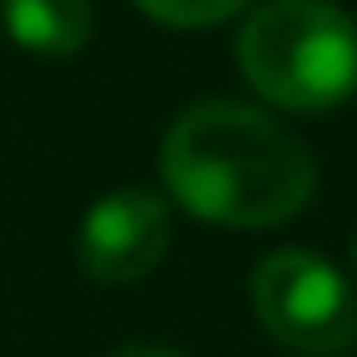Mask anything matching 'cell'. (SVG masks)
I'll return each mask as SVG.
<instances>
[{
  "label": "cell",
  "instance_id": "cell-1",
  "mask_svg": "<svg viewBox=\"0 0 357 357\" xmlns=\"http://www.w3.org/2000/svg\"><path fill=\"white\" fill-rule=\"evenodd\" d=\"M163 184L211 226H279L315 195V158L289 126L236 100H200L163 137Z\"/></svg>",
  "mask_w": 357,
  "mask_h": 357
},
{
  "label": "cell",
  "instance_id": "cell-5",
  "mask_svg": "<svg viewBox=\"0 0 357 357\" xmlns=\"http://www.w3.org/2000/svg\"><path fill=\"white\" fill-rule=\"evenodd\" d=\"M0 22L26 53L74 58L95 32V6L89 0H0Z\"/></svg>",
  "mask_w": 357,
  "mask_h": 357
},
{
  "label": "cell",
  "instance_id": "cell-3",
  "mask_svg": "<svg viewBox=\"0 0 357 357\" xmlns=\"http://www.w3.org/2000/svg\"><path fill=\"white\" fill-rule=\"evenodd\" d=\"M252 315L273 342L310 357L347 352L357 336L352 284L305 247H279L252 268Z\"/></svg>",
  "mask_w": 357,
  "mask_h": 357
},
{
  "label": "cell",
  "instance_id": "cell-7",
  "mask_svg": "<svg viewBox=\"0 0 357 357\" xmlns=\"http://www.w3.org/2000/svg\"><path fill=\"white\" fill-rule=\"evenodd\" d=\"M111 357H178V352H168V347H121Z\"/></svg>",
  "mask_w": 357,
  "mask_h": 357
},
{
  "label": "cell",
  "instance_id": "cell-6",
  "mask_svg": "<svg viewBox=\"0 0 357 357\" xmlns=\"http://www.w3.org/2000/svg\"><path fill=\"white\" fill-rule=\"evenodd\" d=\"M137 6L163 26H215L226 16H236L247 0H137Z\"/></svg>",
  "mask_w": 357,
  "mask_h": 357
},
{
  "label": "cell",
  "instance_id": "cell-4",
  "mask_svg": "<svg viewBox=\"0 0 357 357\" xmlns=\"http://www.w3.org/2000/svg\"><path fill=\"white\" fill-rule=\"evenodd\" d=\"M168 221L163 195L153 190H111L89 205V215L79 221V263L95 284H137L147 279L168 252Z\"/></svg>",
  "mask_w": 357,
  "mask_h": 357
},
{
  "label": "cell",
  "instance_id": "cell-8",
  "mask_svg": "<svg viewBox=\"0 0 357 357\" xmlns=\"http://www.w3.org/2000/svg\"><path fill=\"white\" fill-rule=\"evenodd\" d=\"M352 263H357V247H352Z\"/></svg>",
  "mask_w": 357,
  "mask_h": 357
},
{
  "label": "cell",
  "instance_id": "cell-2",
  "mask_svg": "<svg viewBox=\"0 0 357 357\" xmlns=\"http://www.w3.org/2000/svg\"><path fill=\"white\" fill-rule=\"evenodd\" d=\"M236 63L268 105L321 116L357 89V22L331 0H268L236 37Z\"/></svg>",
  "mask_w": 357,
  "mask_h": 357
}]
</instances>
